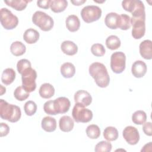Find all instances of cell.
<instances>
[{
	"label": "cell",
	"mask_w": 152,
	"mask_h": 152,
	"mask_svg": "<svg viewBox=\"0 0 152 152\" xmlns=\"http://www.w3.org/2000/svg\"><path fill=\"white\" fill-rule=\"evenodd\" d=\"M32 21L33 24L44 31L50 30L54 24L53 18L46 13L41 11H37L33 14Z\"/></svg>",
	"instance_id": "3"
},
{
	"label": "cell",
	"mask_w": 152,
	"mask_h": 152,
	"mask_svg": "<svg viewBox=\"0 0 152 152\" xmlns=\"http://www.w3.org/2000/svg\"><path fill=\"white\" fill-rule=\"evenodd\" d=\"M118 136V131L117 129L113 126H107L103 131L104 138L109 141H113L116 140Z\"/></svg>",
	"instance_id": "27"
},
{
	"label": "cell",
	"mask_w": 152,
	"mask_h": 152,
	"mask_svg": "<svg viewBox=\"0 0 152 152\" xmlns=\"http://www.w3.org/2000/svg\"><path fill=\"white\" fill-rule=\"evenodd\" d=\"M31 67L30 62L26 59H22L18 61L17 64V69L19 74L21 75L27 68Z\"/></svg>",
	"instance_id": "37"
},
{
	"label": "cell",
	"mask_w": 152,
	"mask_h": 152,
	"mask_svg": "<svg viewBox=\"0 0 152 152\" xmlns=\"http://www.w3.org/2000/svg\"><path fill=\"white\" fill-rule=\"evenodd\" d=\"M21 116V109L18 106L0 99V116L2 119L14 123L20 120Z\"/></svg>",
	"instance_id": "2"
},
{
	"label": "cell",
	"mask_w": 152,
	"mask_h": 152,
	"mask_svg": "<svg viewBox=\"0 0 152 152\" xmlns=\"http://www.w3.org/2000/svg\"><path fill=\"white\" fill-rule=\"evenodd\" d=\"M122 135L125 140L130 145H135L140 140L138 131L132 126H126L123 130Z\"/></svg>",
	"instance_id": "10"
},
{
	"label": "cell",
	"mask_w": 152,
	"mask_h": 152,
	"mask_svg": "<svg viewBox=\"0 0 152 152\" xmlns=\"http://www.w3.org/2000/svg\"><path fill=\"white\" fill-rule=\"evenodd\" d=\"M138 1V0H125L122 2V6L126 11L132 13L136 8Z\"/></svg>",
	"instance_id": "36"
},
{
	"label": "cell",
	"mask_w": 152,
	"mask_h": 152,
	"mask_svg": "<svg viewBox=\"0 0 152 152\" xmlns=\"http://www.w3.org/2000/svg\"><path fill=\"white\" fill-rule=\"evenodd\" d=\"M142 130L144 133L148 135V136H151L152 135V126L151 123L150 122H145L143 124L142 126Z\"/></svg>",
	"instance_id": "39"
},
{
	"label": "cell",
	"mask_w": 152,
	"mask_h": 152,
	"mask_svg": "<svg viewBox=\"0 0 152 152\" xmlns=\"http://www.w3.org/2000/svg\"><path fill=\"white\" fill-rule=\"evenodd\" d=\"M70 106L69 100L65 97H59L53 100V107L56 114H63L67 112Z\"/></svg>",
	"instance_id": "11"
},
{
	"label": "cell",
	"mask_w": 152,
	"mask_h": 152,
	"mask_svg": "<svg viewBox=\"0 0 152 152\" xmlns=\"http://www.w3.org/2000/svg\"><path fill=\"white\" fill-rule=\"evenodd\" d=\"M147 120V115L143 110H137L132 115V121L136 125H142Z\"/></svg>",
	"instance_id": "29"
},
{
	"label": "cell",
	"mask_w": 152,
	"mask_h": 152,
	"mask_svg": "<svg viewBox=\"0 0 152 152\" xmlns=\"http://www.w3.org/2000/svg\"><path fill=\"white\" fill-rule=\"evenodd\" d=\"M66 27L71 32L77 31L80 27V21L78 17L75 15H69L65 20Z\"/></svg>",
	"instance_id": "18"
},
{
	"label": "cell",
	"mask_w": 152,
	"mask_h": 152,
	"mask_svg": "<svg viewBox=\"0 0 152 152\" xmlns=\"http://www.w3.org/2000/svg\"><path fill=\"white\" fill-rule=\"evenodd\" d=\"M25 113L28 116L33 115L37 111V104L32 100L27 101L24 106Z\"/></svg>",
	"instance_id": "34"
},
{
	"label": "cell",
	"mask_w": 152,
	"mask_h": 152,
	"mask_svg": "<svg viewBox=\"0 0 152 152\" xmlns=\"http://www.w3.org/2000/svg\"><path fill=\"white\" fill-rule=\"evenodd\" d=\"M74 101L75 103H80L85 106H88L92 102V97L88 91L80 90L74 94Z\"/></svg>",
	"instance_id": "12"
},
{
	"label": "cell",
	"mask_w": 152,
	"mask_h": 152,
	"mask_svg": "<svg viewBox=\"0 0 152 152\" xmlns=\"http://www.w3.org/2000/svg\"><path fill=\"white\" fill-rule=\"evenodd\" d=\"M88 71L99 87L102 88L107 87L110 83V77L104 64L97 62H93L90 65Z\"/></svg>",
	"instance_id": "1"
},
{
	"label": "cell",
	"mask_w": 152,
	"mask_h": 152,
	"mask_svg": "<svg viewBox=\"0 0 152 152\" xmlns=\"http://www.w3.org/2000/svg\"><path fill=\"white\" fill-rule=\"evenodd\" d=\"M61 49L65 54L69 56L74 55L78 52L77 45L70 40L64 41L61 45Z\"/></svg>",
	"instance_id": "17"
},
{
	"label": "cell",
	"mask_w": 152,
	"mask_h": 152,
	"mask_svg": "<svg viewBox=\"0 0 152 152\" xmlns=\"http://www.w3.org/2000/svg\"><path fill=\"white\" fill-rule=\"evenodd\" d=\"M74 126L73 119L69 116H63L59 119V126L60 129L65 132H70Z\"/></svg>",
	"instance_id": "16"
},
{
	"label": "cell",
	"mask_w": 152,
	"mask_h": 152,
	"mask_svg": "<svg viewBox=\"0 0 152 152\" xmlns=\"http://www.w3.org/2000/svg\"><path fill=\"white\" fill-rule=\"evenodd\" d=\"M126 66V56L122 52H115L110 57V68L116 74L122 73Z\"/></svg>",
	"instance_id": "8"
},
{
	"label": "cell",
	"mask_w": 152,
	"mask_h": 152,
	"mask_svg": "<svg viewBox=\"0 0 152 152\" xmlns=\"http://www.w3.org/2000/svg\"><path fill=\"white\" fill-rule=\"evenodd\" d=\"M62 75L66 78L72 77L75 73V68L74 65L70 62L64 63L60 68Z\"/></svg>",
	"instance_id": "22"
},
{
	"label": "cell",
	"mask_w": 152,
	"mask_h": 152,
	"mask_svg": "<svg viewBox=\"0 0 152 152\" xmlns=\"http://www.w3.org/2000/svg\"><path fill=\"white\" fill-rule=\"evenodd\" d=\"M147 70V65L144 62L141 60L135 61L131 68L132 75L136 78H141L144 76Z\"/></svg>",
	"instance_id": "13"
},
{
	"label": "cell",
	"mask_w": 152,
	"mask_h": 152,
	"mask_svg": "<svg viewBox=\"0 0 152 152\" xmlns=\"http://www.w3.org/2000/svg\"><path fill=\"white\" fill-rule=\"evenodd\" d=\"M68 6V2L66 0H52L50 3L51 10L56 13L64 11Z\"/></svg>",
	"instance_id": "26"
},
{
	"label": "cell",
	"mask_w": 152,
	"mask_h": 152,
	"mask_svg": "<svg viewBox=\"0 0 152 152\" xmlns=\"http://www.w3.org/2000/svg\"><path fill=\"white\" fill-rule=\"evenodd\" d=\"M1 24L6 30H12L18 24V17L14 15L7 8H2L0 11Z\"/></svg>",
	"instance_id": "6"
},
{
	"label": "cell",
	"mask_w": 152,
	"mask_h": 152,
	"mask_svg": "<svg viewBox=\"0 0 152 152\" xmlns=\"http://www.w3.org/2000/svg\"><path fill=\"white\" fill-rule=\"evenodd\" d=\"M41 126L42 129L48 132H53L56 128V119L50 116H45L42 120Z\"/></svg>",
	"instance_id": "19"
},
{
	"label": "cell",
	"mask_w": 152,
	"mask_h": 152,
	"mask_svg": "<svg viewBox=\"0 0 152 152\" xmlns=\"http://www.w3.org/2000/svg\"><path fill=\"white\" fill-rule=\"evenodd\" d=\"M106 46L110 50H116L121 46V40L119 38L115 35H110L106 39Z\"/></svg>",
	"instance_id": "28"
},
{
	"label": "cell",
	"mask_w": 152,
	"mask_h": 152,
	"mask_svg": "<svg viewBox=\"0 0 152 152\" xmlns=\"http://www.w3.org/2000/svg\"><path fill=\"white\" fill-rule=\"evenodd\" d=\"M81 15L83 21L90 23L97 21L102 16V10L96 5H87L81 11Z\"/></svg>",
	"instance_id": "7"
},
{
	"label": "cell",
	"mask_w": 152,
	"mask_h": 152,
	"mask_svg": "<svg viewBox=\"0 0 152 152\" xmlns=\"http://www.w3.org/2000/svg\"><path fill=\"white\" fill-rule=\"evenodd\" d=\"M120 21V15L111 12L108 13L104 18V23L106 26L110 29H116L118 28Z\"/></svg>",
	"instance_id": "15"
},
{
	"label": "cell",
	"mask_w": 152,
	"mask_h": 152,
	"mask_svg": "<svg viewBox=\"0 0 152 152\" xmlns=\"http://www.w3.org/2000/svg\"><path fill=\"white\" fill-rule=\"evenodd\" d=\"M85 107L80 103H75L74 105L72 111V116L76 122L87 123L92 119V111Z\"/></svg>",
	"instance_id": "4"
},
{
	"label": "cell",
	"mask_w": 152,
	"mask_h": 152,
	"mask_svg": "<svg viewBox=\"0 0 152 152\" xmlns=\"http://www.w3.org/2000/svg\"><path fill=\"white\" fill-rule=\"evenodd\" d=\"M112 148V145L109 141H102L96 145L94 151L96 152H110Z\"/></svg>",
	"instance_id": "33"
},
{
	"label": "cell",
	"mask_w": 152,
	"mask_h": 152,
	"mask_svg": "<svg viewBox=\"0 0 152 152\" xmlns=\"http://www.w3.org/2000/svg\"><path fill=\"white\" fill-rule=\"evenodd\" d=\"M91 52L96 56H102L105 54V48L100 43L93 44L91 47Z\"/></svg>",
	"instance_id": "35"
},
{
	"label": "cell",
	"mask_w": 152,
	"mask_h": 152,
	"mask_svg": "<svg viewBox=\"0 0 152 152\" xmlns=\"http://www.w3.org/2000/svg\"><path fill=\"white\" fill-rule=\"evenodd\" d=\"M10 50L13 55L19 56L23 55L26 52V48L21 42L15 41L11 45Z\"/></svg>",
	"instance_id": "25"
},
{
	"label": "cell",
	"mask_w": 152,
	"mask_h": 152,
	"mask_svg": "<svg viewBox=\"0 0 152 152\" xmlns=\"http://www.w3.org/2000/svg\"><path fill=\"white\" fill-rule=\"evenodd\" d=\"M36 78L37 72L31 67L26 69L21 74L22 87L26 91L31 93L35 90L36 88Z\"/></svg>",
	"instance_id": "5"
},
{
	"label": "cell",
	"mask_w": 152,
	"mask_h": 152,
	"mask_svg": "<svg viewBox=\"0 0 152 152\" xmlns=\"http://www.w3.org/2000/svg\"><path fill=\"white\" fill-rule=\"evenodd\" d=\"M131 26V17L126 14H122L120 15V21L118 28L122 30H126L130 28Z\"/></svg>",
	"instance_id": "31"
},
{
	"label": "cell",
	"mask_w": 152,
	"mask_h": 152,
	"mask_svg": "<svg viewBox=\"0 0 152 152\" xmlns=\"http://www.w3.org/2000/svg\"><path fill=\"white\" fill-rule=\"evenodd\" d=\"M145 15L131 18V23L132 26V36L135 39L142 38L145 32Z\"/></svg>",
	"instance_id": "9"
},
{
	"label": "cell",
	"mask_w": 152,
	"mask_h": 152,
	"mask_svg": "<svg viewBox=\"0 0 152 152\" xmlns=\"http://www.w3.org/2000/svg\"><path fill=\"white\" fill-rule=\"evenodd\" d=\"M86 134L91 139H97L100 135V129L97 125L91 124L86 128Z\"/></svg>",
	"instance_id": "30"
},
{
	"label": "cell",
	"mask_w": 152,
	"mask_h": 152,
	"mask_svg": "<svg viewBox=\"0 0 152 152\" xmlns=\"http://www.w3.org/2000/svg\"><path fill=\"white\" fill-rule=\"evenodd\" d=\"M51 0H42L37 1V6L43 9H48L50 7V3Z\"/></svg>",
	"instance_id": "41"
},
{
	"label": "cell",
	"mask_w": 152,
	"mask_h": 152,
	"mask_svg": "<svg viewBox=\"0 0 152 152\" xmlns=\"http://www.w3.org/2000/svg\"><path fill=\"white\" fill-rule=\"evenodd\" d=\"M16 74L15 71L11 68L5 69L2 74L1 81L5 85L11 84L15 80Z\"/></svg>",
	"instance_id": "23"
},
{
	"label": "cell",
	"mask_w": 152,
	"mask_h": 152,
	"mask_svg": "<svg viewBox=\"0 0 152 152\" xmlns=\"http://www.w3.org/2000/svg\"><path fill=\"white\" fill-rule=\"evenodd\" d=\"M31 2V1L28 0H8V1H4V2L8 6L12 7L14 10L17 11H23L24 10L27 5V4Z\"/></svg>",
	"instance_id": "24"
},
{
	"label": "cell",
	"mask_w": 152,
	"mask_h": 152,
	"mask_svg": "<svg viewBox=\"0 0 152 152\" xmlns=\"http://www.w3.org/2000/svg\"><path fill=\"white\" fill-rule=\"evenodd\" d=\"M140 53L145 59H152V42L150 40H145L140 43Z\"/></svg>",
	"instance_id": "14"
},
{
	"label": "cell",
	"mask_w": 152,
	"mask_h": 152,
	"mask_svg": "<svg viewBox=\"0 0 152 152\" xmlns=\"http://www.w3.org/2000/svg\"><path fill=\"white\" fill-rule=\"evenodd\" d=\"M71 2L74 5L79 6L83 4L84 2H86V0H75V1H71Z\"/></svg>",
	"instance_id": "42"
},
{
	"label": "cell",
	"mask_w": 152,
	"mask_h": 152,
	"mask_svg": "<svg viewBox=\"0 0 152 152\" xmlns=\"http://www.w3.org/2000/svg\"><path fill=\"white\" fill-rule=\"evenodd\" d=\"M14 96L18 101H23L29 97V93L26 91L22 86H18L15 89Z\"/></svg>",
	"instance_id": "32"
},
{
	"label": "cell",
	"mask_w": 152,
	"mask_h": 152,
	"mask_svg": "<svg viewBox=\"0 0 152 152\" xmlns=\"http://www.w3.org/2000/svg\"><path fill=\"white\" fill-rule=\"evenodd\" d=\"M10 132V127L7 124L4 122L1 123V137H5Z\"/></svg>",
	"instance_id": "40"
},
{
	"label": "cell",
	"mask_w": 152,
	"mask_h": 152,
	"mask_svg": "<svg viewBox=\"0 0 152 152\" xmlns=\"http://www.w3.org/2000/svg\"><path fill=\"white\" fill-rule=\"evenodd\" d=\"M43 110L48 115H57L53 107V100H49L45 103L43 105Z\"/></svg>",
	"instance_id": "38"
},
{
	"label": "cell",
	"mask_w": 152,
	"mask_h": 152,
	"mask_svg": "<svg viewBox=\"0 0 152 152\" xmlns=\"http://www.w3.org/2000/svg\"><path fill=\"white\" fill-rule=\"evenodd\" d=\"M39 33L36 30L30 28L24 31L23 39L28 44H33L39 40Z\"/></svg>",
	"instance_id": "20"
},
{
	"label": "cell",
	"mask_w": 152,
	"mask_h": 152,
	"mask_svg": "<svg viewBox=\"0 0 152 152\" xmlns=\"http://www.w3.org/2000/svg\"><path fill=\"white\" fill-rule=\"evenodd\" d=\"M39 93L41 97L43 99H49L54 95L55 88L52 84L46 83L41 85Z\"/></svg>",
	"instance_id": "21"
}]
</instances>
